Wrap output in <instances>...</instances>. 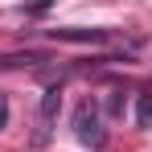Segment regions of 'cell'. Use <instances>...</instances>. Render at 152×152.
Here are the masks:
<instances>
[{
  "instance_id": "cell-1",
  "label": "cell",
  "mask_w": 152,
  "mask_h": 152,
  "mask_svg": "<svg viewBox=\"0 0 152 152\" xmlns=\"http://www.w3.org/2000/svg\"><path fill=\"white\" fill-rule=\"evenodd\" d=\"M58 111H62V86H45L41 107H37V127H33V148H45L58 124Z\"/></svg>"
},
{
  "instance_id": "cell-2",
  "label": "cell",
  "mask_w": 152,
  "mask_h": 152,
  "mask_svg": "<svg viewBox=\"0 0 152 152\" xmlns=\"http://www.w3.org/2000/svg\"><path fill=\"white\" fill-rule=\"evenodd\" d=\"M74 136L82 140V144H91V148H99L103 140H107L103 119H99V111H95V103H91V99L78 103V111H74Z\"/></svg>"
},
{
  "instance_id": "cell-3",
  "label": "cell",
  "mask_w": 152,
  "mask_h": 152,
  "mask_svg": "<svg viewBox=\"0 0 152 152\" xmlns=\"http://www.w3.org/2000/svg\"><path fill=\"white\" fill-rule=\"evenodd\" d=\"M53 41H70V45H103L111 33L107 29H82V25H66V29H50Z\"/></svg>"
},
{
  "instance_id": "cell-4",
  "label": "cell",
  "mask_w": 152,
  "mask_h": 152,
  "mask_svg": "<svg viewBox=\"0 0 152 152\" xmlns=\"http://www.w3.org/2000/svg\"><path fill=\"white\" fill-rule=\"evenodd\" d=\"M136 124L140 127H152V95H136Z\"/></svg>"
},
{
  "instance_id": "cell-5",
  "label": "cell",
  "mask_w": 152,
  "mask_h": 152,
  "mask_svg": "<svg viewBox=\"0 0 152 152\" xmlns=\"http://www.w3.org/2000/svg\"><path fill=\"white\" fill-rule=\"evenodd\" d=\"M107 115H124V91H111L107 95Z\"/></svg>"
},
{
  "instance_id": "cell-6",
  "label": "cell",
  "mask_w": 152,
  "mask_h": 152,
  "mask_svg": "<svg viewBox=\"0 0 152 152\" xmlns=\"http://www.w3.org/2000/svg\"><path fill=\"white\" fill-rule=\"evenodd\" d=\"M50 4H53V0H29V4H25V12H33V17H41V12H45Z\"/></svg>"
},
{
  "instance_id": "cell-7",
  "label": "cell",
  "mask_w": 152,
  "mask_h": 152,
  "mask_svg": "<svg viewBox=\"0 0 152 152\" xmlns=\"http://www.w3.org/2000/svg\"><path fill=\"white\" fill-rule=\"evenodd\" d=\"M4 127H8V95L0 91V132H4Z\"/></svg>"
}]
</instances>
